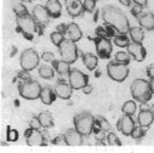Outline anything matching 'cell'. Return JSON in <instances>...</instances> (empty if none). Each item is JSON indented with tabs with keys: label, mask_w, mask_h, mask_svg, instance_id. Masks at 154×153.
<instances>
[{
	"label": "cell",
	"mask_w": 154,
	"mask_h": 153,
	"mask_svg": "<svg viewBox=\"0 0 154 153\" xmlns=\"http://www.w3.org/2000/svg\"><path fill=\"white\" fill-rule=\"evenodd\" d=\"M45 8L52 18H58L61 15V3L59 0H48Z\"/></svg>",
	"instance_id": "obj_23"
},
{
	"label": "cell",
	"mask_w": 154,
	"mask_h": 153,
	"mask_svg": "<svg viewBox=\"0 0 154 153\" xmlns=\"http://www.w3.org/2000/svg\"><path fill=\"white\" fill-rule=\"evenodd\" d=\"M16 24L17 30L21 32V34L26 39H32L36 33L40 34L38 24L36 23L32 14L29 13V11H24L16 15Z\"/></svg>",
	"instance_id": "obj_2"
},
{
	"label": "cell",
	"mask_w": 154,
	"mask_h": 153,
	"mask_svg": "<svg viewBox=\"0 0 154 153\" xmlns=\"http://www.w3.org/2000/svg\"><path fill=\"white\" fill-rule=\"evenodd\" d=\"M107 142L110 146H122V142L114 132H109L107 135Z\"/></svg>",
	"instance_id": "obj_33"
},
{
	"label": "cell",
	"mask_w": 154,
	"mask_h": 153,
	"mask_svg": "<svg viewBox=\"0 0 154 153\" xmlns=\"http://www.w3.org/2000/svg\"><path fill=\"white\" fill-rule=\"evenodd\" d=\"M95 121H96V123H98V126L100 127V129L105 130L106 132L110 131V129H111V126H110L109 121H108L107 119L105 118V117H103V116H96V117H95Z\"/></svg>",
	"instance_id": "obj_34"
},
{
	"label": "cell",
	"mask_w": 154,
	"mask_h": 153,
	"mask_svg": "<svg viewBox=\"0 0 154 153\" xmlns=\"http://www.w3.org/2000/svg\"><path fill=\"white\" fill-rule=\"evenodd\" d=\"M127 52L134 58L136 61H143L147 56V51H146L145 47L143 43L134 42V41H130V43L127 47Z\"/></svg>",
	"instance_id": "obj_14"
},
{
	"label": "cell",
	"mask_w": 154,
	"mask_h": 153,
	"mask_svg": "<svg viewBox=\"0 0 154 153\" xmlns=\"http://www.w3.org/2000/svg\"><path fill=\"white\" fill-rule=\"evenodd\" d=\"M96 1H98V0H96Z\"/></svg>",
	"instance_id": "obj_51"
},
{
	"label": "cell",
	"mask_w": 154,
	"mask_h": 153,
	"mask_svg": "<svg viewBox=\"0 0 154 153\" xmlns=\"http://www.w3.org/2000/svg\"><path fill=\"white\" fill-rule=\"evenodd\" d=\"M56 92L55 90H53L50 87H45L42 88L40 93V100L42 101L43 105H47V106H50L52 105L54 101L56 100Z\"/></svg>",
	"instance_id": "obj_21"
},
{
	"label": "cell",
	"mask_w": 154,
	"mask_h": 153,
	"mask_svg": "<svg viewBox=\"0 0 154 153\" xmlns=\"http://www.w3.org/2000/svg\"><path fill=\"white\" fill-rule=\"evenodd\" d=\"M24 137H26V145L29 146H39L42 147L47 145V139L45 136L43 135L42 132L38 129H33V128H29L24 132Z\"/></svg>",
	"instance_id": "obj_12"
},
{
	"label": "cell",
	"mask_w": 154,
	"mask_h": 153,
	"mask_svg": "<svg viewBox=\"0 0 154 153\" xmlns=\"http://www.w3.org/2000/svg\"><path fill=\"white\" fill-rule=\"evenodd\" d=\"M39 61H40V58H39L38 53L33 48L26 49L20 55V67H21L22 70L28 71V72L34 70L39 64Z\"/></svg>",
	"instance_id": "obj_7"
},
{
	"label": "cell",
	"mask_w": 154,
	"mask_h": 153,
	"mask_svg": "<svg viewBox=\"0 0 154 153\" xmlns=\"http://www.w3.org/2000/svg\"><path fill=\"white\" fill-rule=\"evenodd\" d=\"M66 38L71 39L74 42L79 41L82 37V31L80 30V28L78 27V24L75 22H71L68 24V30H66Z\"/></svg>",
	"instance_id": "obj_19"
},
{
	"label": "cell",
	"mask_w": 154,
	"mask_h": 153,
	"mask_svg": "<svg viewBox=\"0 0 154 153\" xmlns=\"http://www.w3.org/2000/svg\"><path fill=\"white\" fill-rule=\"evenodd\" d=\"M74 127L84 136H89L94 130L95 117L89 112L77 113L74 116Z\"/></svg>",
	"instance_id": "obj_5"
},
{
	"label": "cell",
	"mask_w": 154,
	"mask_h": 153,
	"mask_svg": "<svg viewBox=\"0 0 154 153\" xmlns=\"http://www.w3.org/2000/svg\"><path fill=\"white\" fill-rule=\"evenodd\" d=\"M82 62L88 70L93 71L98 66V57L92 53H85L82 55Z\"/></svg>",
	"instance_id": "obj_24"
},
{
	"label": "cell",
	"mask_w": 154,
	"mask_h": 153,
	"mask_svg": "<svg viewBox=\"0 0 154 153\" xmlns=\"http://www.w3.org/2000/svg\"><path fill=\"white\" fill-rule=\"evenodd\" d=\"M128 34L131 38V41H134V42L143 43L145 39V33L141 27H131Z\"/></svg>",
	"instance_id": "obj_25"
},
{
	"label": "cell",
	"mask_w": 154,
	"mask_h": 153,
	"mask_svg": "<svg viewBox=\"0 0 154 153\" xmlns=\"http://www.w3.org/2000/svg\"><path fill=\"white\" fill-rule=\"evenodd\" d=\"M130 91L132 94V97L135 101L137 102H148L152 98V93L151 88H150L149 81H147L146 79L137 78L134 79L131 83Z\"/></svg>",
	"instance_id": "obj_3"
},
{
	"label": "cell",
	"mask_w": 154,
	"mask_h": 153,
	"mask_svg": "<svg viewBox=\"0 0 154 153\" xmlns=\"http://www.w3.org/2000/svg\"><path fill=\"white\" fill-rule=\"evenodd\" d=\"M59 50V54L61 56V59L66 60V61L70 62V64H74L78 58V48L76 45V42L72 41L71 39L66 38L60 45L58 47Z\"/></svg>",
	"instance_id": "obj_6"
},
{
	"label": "cell",
	"mask_w": 154,
	"mask_h": 153,
	"mask_svg": "<svg viewBox=\"0 0 154 153\" xmlns=\"http://www.w3.org/2000/svg\"><path fill=\"white\" fill-rule=\"evenodd\" d=\"M37 116H38V119L41 123V127L45 128V129H49V128H52L54 126V119L49 112L43 111V112L39 113Z\"/></svg>",
	"instance_id": "obj_26"
},
{
	"label": "cell",
	"mask_w": 154,
	"mask_h": 153,
	"mask_svg": "<svg viewBox=\"0 0 154 153\" xmlns=\"http://www.w3.org/2000/svg\"><path fill=\"white\" fill-rule=\"evenodd\" d=\"M82 92H84L85 94H87V95H89V94H91V92L93 91V87L91 85H87V86H85L84 88H82Z\"/></svg>",
	"instance_id": "obj_45"
},
{
	"label": "cell",
	"mask_w": 154,
	"mask_h": 153,
	"mask_svg": "<svg viewBox=\"0 0 154 153\" xmlns=\"http://www.w3.org/2000/svg\"><path fill=\"white\" fill-rule=\"evenodd\" d=\"M52 142H53L54 145H60L61 142H64L66 144V139H64V135L62 134V135H58L56 136V138H54L53 140H52Z\"/></svg>",
	"instance_id": "obj_43"
},
{
	"label": "cell",
	"mask_w": 154,
	"mask_h": 153,
	"mask_svg": "<svg viewBox=\"0 0 154 153\" xmlns=\"http://www.w3.org/2000/svg\"><path fill=\"white\" fill-rule=\"evenodd\" d=\"M41 90L42 87L40 86V83L32 78L20 80L18 83V92L24 99L35 100L37 98H40Z\"/></svg>",
	"instance_id": "obj_4"
},
{
	"label": "cell",
	"mask_w": 154,
	"mask_h": 153,
	"mask_svg": "<svg viewBox=\"0 0 154 153\" xmlns=\"http://www.w3.org/2000/svg\"><path fill=\"white\" fill-rule=\"evenodd\" d=\"M19 138V133H18L17 130L15 129H8V132H7V139L9 142H16L18 140Z\"/></svg>",
	"instance_id": "obj_35"
},
{
	"label": "cell",
	"mask_w": 154,
	"mask_h": 153,
	"mask_svg": "<svg viewBox=\"0 0 154 153\" xmlns=\"http://www.w3.org/2000/svg\"><path fill=\"white\" fill-rule=\"evenodd\" d=\"M114 43L119 48H127L130 43V38L126 34H119L114 37Z\"/></svg>",
	"instance_id": "obj_30"
},
{
	"label": "cell",
	"mask_w": 154,
	"mask_h": 153,
	"mask_svg": "<svg viewBox=\"0 0 154 153\" xmlns=\"http://www.w3.org/2000/svg\"><path fill=\"white\" fill-rule=\"evenodd\" d=\"M69 83L74 90H80L89 83V77L78 69H72L68 75Z\"/></svg>",
	"instance_id": "obj_11"
},
{
	"label": "cell",
	"mask_w": 154,
	"mask_h": 153,
	"mask_svg": "<svg viewBox=\"0 0 154 153\" xmlns=\"http://www.w3.org/2000/svg\"><path fill=\"white\" fill-rule=\"evenodd\" d=\"M101 16L103 22L116 30L118 34H128L130 23L127 15L116 5H107L101 9Z\"/></svg>",
	"instance_id": "obj_1"
},
{
	"label": "cell",
	"mask_w": 154,
	"mask_h": 153,
	"mask_svg": "<svg viewBox=\"0 0 154 153\" xmlns=\"http://www.w3.org/2000/svg\"><path fill=\"white\" fill-rule=\"evenodd\" d=\"M137 109V105L135 102V100H127L124 104L122 108V111L124 114H128V115H134L136 112Z\"/></svg>",
	"instance_id": "obj_28"
},
{
	"label": "cell",
	"mask_w": 154,
	"mask_h": 153,
	"mask_svg": "<svg viewBox=\"0 0 154 153\" xmlns=\"http://www.w3.org/2000/svg\"><path fill=\"white\" fill-rule=\"evenodd\" d=\"M145 133H146V128L141 127L140 125L137 123V125L134 127V129H133V131L130 136L133 138V139H140V138L143 137Z\"/></svg>",
	"instance_id": "obj_32"
},
{
	"label": "cell",
	"mask_w": 154,
	"mask_h": 153,
	"mask_svg": "<svg viewBox=\"0 0 154 153\" xmlns=\"http://www.w3.org/2000/svg\"><path fill=\"white\" fill-rule=\"evenodd\" d=\"M115 61L119 62V64H126L128 66L131 61V55L128 52H124V51H119L115 54Z\"/></svg>",
	"instance_id": "obj_29"
},
{
	"label": "cell",
	"mask_w": 154,
	"mask_h": 153,
	"mask_svg": "<svg viewBox=\"0 0 154 153\" xmlns=\"http://www.w3.org/2000/svg\"><path fill=\"white\" fill-rule=\"evenodd\" d=\"M95 49L96 53L103 59H109L111 57L112 51H113V45L110 38L107 37H99L95 38Z\"/></svg>",
	"instance_id": "obj_10"
},
{
	"label": "cell",
	"mask_w": 154,
	"mask_h": 153,
	"mask_svg": "<svg viewBox=\"0 0 154 153\" xmlns=\"http://www.w3.org/2000/svg\"><path fill=\"white\" fill-rule=\"evenodd\" d=\"M143 5H137V3H134V5L132 7V10H131V13H132V15H134L136 18H138V16H140L141 14L143 13Z\"/></svg>",
	"instance_id": "obj_38"
},
{
	"label": "cell",
	"mask_w": 154,
	"mask_h": 153,
	"mask_svg": "<svg viewBox=\"0 0 154 153\" xmlns=\"http://www.w3.org/2000/svg\"><path fill=\"white\" fill-rule=\"evenodd\" d=\"M146 73H147L148 77H149L150 79H154V64H150V66L148 67L147 70H146Z\"/></svg>",
	"instance_id": "obj_42"
},
{
	"label": "cell",
	"mask_w": 154,
	"mask_h": 153,
	"mask_svg": "<svg viewBox=\"0 0 154 153\" xmlns=\"http://www.w3.org/2000/svg\"><path fill=\"white\" fill-rule=\"evenodd\" d=\"M117 129L118 131L122 132L124 135L130 136L132 133L133 129L136 125H135L134 119L132 118V115L124 114L117 121Z\"/></svg>",
	"instance_id": "obj_13"
},
{
	"label": "cell",
	"mask_w": 154,
	"mask_h": 153,
	"mask_svg": "<svg viewBox=\"0 0 154 153\" xmlns=\"http://www.w3.org/2000/svg\"><path fill=\"white\" fill-rule=\"evenodd\" d=\"M24 11H28V10H26V8L24 7L22 3H17V5H14V12H15L16 15L19 13H22V12H24Z\"/></svg>",
	"instance_id": "obj_41"
},
{
	"label": "cell",
	"mask_w": 154,
	"mask_h": 153,
	"mask_svg": "<svg viewBox=\"0 0 154 153\" xmlns=\"http://www.w3.org/2000/svg\"><path fill=\"white\" fill-rule=\"evenodd\" d=\"M149 83H150V88H151L152 93L154 94V79H150V80H149Z\"/></svg>",
	"instance_id": "obj_49"
},
{
	"label": "cell",
	"mask_w": 154,
	"mask_h": 153,
	"mask_svg": "<svg viewBox=\"0 0 154 153\" xmlns=\"http://www.w3.org/2000/svg\"><path fill=\"white\" fill-rule=\"evenodd\" d=\"M141 110H150V106L148 102H140V111Z\"/></svg>",
	"instance_id": "obj_48"
},
{
	"label": "cell",
	"mask_w": 154,
	"mask_h": 153,
	"mask_svg": "<svg viewBox=\"0 0 154 153\" xmlns=\"http://www.w3.org/2000/svg\"><path fill=\"white\" fill-rule=\"evenodd\" d=\"M41 58H42V60H45V62H50V61L52 62L54 59H55V57H54V54L52 53V52H43Z\"/></svg>",
	"instance_id": "obj_40"
},
{
	"label": "cell",
	"mask_w": 154,
	"mask_h": 153,
	"mask_svg": "<svg viewBox=\"0 0 154 153\" xmlns=\"http://www.w3.org/2000/svg\"><path fill=\"white\" fill-rule=\"evenodd\" d=\"M139 27L146 31H153L154 30V14L151 12L143 13L137 18Z\"/></svg>",
	"instance_id": "obj_18"
},
{
	"label": "cell",
	"mask_w": 154,
	"mask_h": 153,
	"mask_svg": "<svg viewBox=\"0 0 154 153\" xmlns=\"http://www.w3.org/2000/svg\"><path fill=\"white\" fill-rule=\"evenodd\" d=\"M29 126H30L31 128H33V129H38L40 130L41 128V123L40 121H39L38 119V116H33L32 118L30 119V121H29Z\"/></svg>",
	"instance_id": "obj_39"
},
{
	"label": "cell",
	"mask_w": 154,
	"mask_h": 153,
	"mask_svg": "<svg viewBox=\"0 0 154 153\" xmlns=\"http://www.w3.org/2000/svg\"><path fill=\"white\" fill-rule=\"evenodd\" d=\"M63 135L66 146H80L84 142V135L79 133L75 128L66 130Z\"/></svg>",
	"instance_id": "obj_17"
},
{
	"label": "cell",
	"mask_w": 154,
	"mask_h": 153,
	"mask_svg": "<svg viewBox=\"0 0 154 153\" xmlns=\"http://www.w3.org/2000/svg\"><path fill=\"white\" fill-rule=\"evenodd\" d=\"M96 0H84V2H82V5H84V9L86 12H90V13H92L93 11H94L95 9V5H96Z\"/></svg>",
	"instance_id": "obj_36"
},
{
	"label": "cell",
	"mask_w": 154,
	"mask_h": 153,
	"mask_svg": "<svg viewBox=\"0 0 154 153\" xmlns=\"http://www.w3.org/2000/svg\"><path fill=\"white\" fill-rule=\"evenodd\" d=\"M32 15H33V17H34L35 21H36V23L38 24L40 34H42L43 29L47 28V26L49 24L50 20H51V18H52L49 11L47 10L45 5H37L33 8Z\"/></svg>",
	"instance_id": "obj_9"
},
{
	"label": "cell",
	"mask_w": 154,
	"mask_h": 153,
	"mask_svg": "<svg viewBox=\"0 0 154 153\" xmlns=\"http://www.w3.org/2000/svg\"><path fill=\"white\" fill-rule=\"evenodd\" d=\"M118 1H119L122 5H125V7H130L133 2L132 0H118Z\"/></svg>",
	"instance_id": "obj_47"
},
{
	"label": "cell",
	"mask_w": 154,
	"mask_h": 153,
	"mask_svg": "<svg viewBox=\"0 0 154 153\" xmlns=\"http://www.w3.org/2000/svg\"><path fill=\"white\" fill-rule=\"evenodd\" d=\"M64 3H66V12L73 18L80 17L86 12L84 9V5L80 0H64Z\"/></svg>",
	"instance_id": "obj_15"
},
{
	"label": "cell",
	"mask_w": 154,
	"mask_h": 153,
	"mask_svg": "<svg viewBox=\"0 0 154 153\" xmlns=\"http://www.w3.org/2000/svg\"><path fill=\"white\" fill-rule=\"evenodd\" d=\"M107 73L108 76L114 81L122 83L127 79L129 75V69L126 64H119L117 61H110L107 64Z\"/></svg>",
	"instance_id": "obj_8"
},
{
	"label": "cell",
	"mask_w": 154,
	"mask_h": 153,
	"mask_svg": "<svg viewBox=\"0 0 154 153\" xmlns=\"http://www.w3.org/2000/svg\"><path fill=\"white\" fill-rule=\"evenodd\" d=\"M55 92H56V95L57 97H59L60 99H69L71 98L73 93V88L71 87V85L66 81H64L63 79H60V80L57 81L55 86Z\"/></svg>",
	"instance_id": "obj_16"
},
{
	"label": "cell",
	"mask_w": 154,
	"mask_h": 153,
	"mask_svg": "<svg viewBox=\"0 0 154 153\" xmlns=\"http://www.w3.org/2000/svg\"><path fill=\"white\" fill-rule=\"evenodd\" d=\"M50 38H51V41L52 43H53L55 47H59L60 43L62 42V41L64 40V35L62 34V33L58 32V31H55V32L51 33V35H50Z\"/></svg>",
	"instance_id": "obj_31"
},
{
	"label": "cell",
	"mask_w": 154,
	"mask_h": 153,
	"mask_svg": "<svg viewBox=\"0 0 154 153\" xmlns=\"http://www.w3.org/2000/svg\"><path fill=\"white\" fill-rule=\"evenodd\" d=\"M38 74L43 79H52L55 75V69L48 64H43V66L39 67Z\"/></svg>",
	"instance_id": "obj_27"
},
{
	"label": "cell",
	"mask_w": 154,
	"mask_h": 153,
	"mask_svg": "<svg viewBox=\"0 0 154 153\" xmlns=\"http://www.w3.org/2000/svg\"><path fill=\"white\" fill-rule=\"evenodd\" d=\"M153 121H154V115L150 110H141L140 112L138 113L137 123L140 125L141 127L148 129V128L152 125Z\"/></svg>",
	"instance_id": "obj_20"
},
{
	"label": "cell",
	"mask_w": 154,
	"mask_h": 153,
	"mask_svg": "<svg viewBox=\"0 0 154 153\" xmlns=\"http://www.w3.org/2000/svg\"><path fill=\"white\" fill-rule=\"evenodd\" d=\"M52 67L55 69V71L60 76L69 75V73H70V71H71V64L63 59H61V60L54 59L53 61H52Z\"/></svg>",
	"instance_id": "obj_22"
},
{
	"label": "cell",
	"mask_w": 154,
	"mask_h": 153,
	"mask_svg": "<svg viewBox=\"0 0 154 153\" xmlns=\"http://www.w3.org/2000/svg\"><path fill=\"white\" fill-rule=\"evenodd\" d=\"M150 111H151V112L153 113V115H154V105H152V106H150Z\"/></svg>",
	"instance_id": "obj_50"
},
{
	"label": "cell",
	"mask_w": 154,
	"mask_h": 153,
	"mask_svg": "<svg viewBox=\"0 0 154 153\" xmlns=\"http://www.w3.org/2000/svg\"><path fill=\"white\" fill-rule=\"evenodd\" d=\"M133 3H137V5H140L143 7H146L148 5V0H132Z\"/></svg>",
	"instance_id": "obj_46"
},
{
	"label": "cell",
	"mask_w": 154,
	"mask_h": 153,
	"mask_svg": "<svg viewBox=\"0 0 154 153\" xmlns=\"http://www.w3.org/2000/svg\"><path fill=\"white\" fill-rule=\"evenodd\" d=\"M94 138L96 142H103L105 139H107V133H106L105 130L103 129H98L94 131Z\"/></svg>",
	"instance_id": "obj_37"
},
{
	"label": "cell",
	"mask_w": 154,
	"mask_h": 153,
	"mask_svg": "<svg viewBox=\"0 0 154 153\" xmlns=\"http://www.w3.org/2000/svg\"><path fill=\"white\" fill-rule=\"evenodd\" d=\"M66 30H68V24H66V23H60L59 26L57 27V31L62 33L64 36H66Z\"/></svg>",
	"instance_id": "obj_44"
}]
</instances>
